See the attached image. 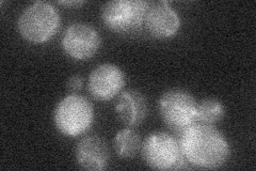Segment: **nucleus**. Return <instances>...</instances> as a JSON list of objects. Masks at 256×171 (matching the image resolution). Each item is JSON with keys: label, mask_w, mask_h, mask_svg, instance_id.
Instances as JSON below:
<instances>
[{"label": "nucleus", "mask_w": 256, "mask_h": 171, "mask_svg": "<svg viewBox=\"0 0 256 171\" xmlns=\"http://www.w3.org/2000/svg\"><path fill=\"white\" fill-rule=\"evenodd\" d=\"M144 24L148 34L159 40L171 39L182 27L180 14L166 0L148 3Z\"/></svg>", "instance_id": "obj_9"}, {"label": "nucleus", "mask_w": 256, "mask_h": 171, "mask_svg": "<svg viewBox=\"0 0 256 171\" xmlns=\"http://www.w3.org/2000/svg\"><path fill=\"white\" fill-rule=\"evenodd\" d=\"M198 103L185 89L166 90L158 101V112L164 123L173 132L182 134L196 122Z\"/></svg>", "instance_id": "obj_5"}, {"label": "nucleus", "mask_w": 256, "mask_h": 171, "mask_svg": "<svg viewBox=\"0 0 256 171\" xmlns=\"http://www.w3.org/2000/svg\"><path fill=\"white\" fill-rule=\"evenodd\" d=\"M144 162L154 170H178L185 164L180 139L166 132H154L148 135L141 144Z\"/></svg>", "instance_id": "obj_4"}, {"label": "nucleus", "mask_w": 256, "mask_h": 171, "mask_svg": "<svg viewBox=\"0 0 256 171\" xmlns=\"http://www.w3.org/2000/svg\"><path fill=\"white\" fill-rule=\"evenodd\" d=\"M60 5H63V6H68V7H78V6H82L84 5V2H59Z\"/></svg>", "instance_id": "obj_15"}, {"label": "nucleus", "mask_w": 256, "mask_h": 171, "mask_svg": "<svg viewBox=\"0 0 256 171\" xmlns=\"http://www.w3.org/2000/svg\"><path fill=\"white\" fill-rule=\"evenodd\" d=\"M148 8L144 0H112L102 7L100 19L116 34H134L144 24Z\"/></svg>", "instance_id": "obj_6"}, {"label": "nucleus", "mask_w": 256, "mask_h": 171, "mask_svg": "<svg viewBox=\"0 0 256 171\" xmlns=\"http://www.w3.org/2000/svg\"><path fill=\"white\" fill-rule=\"evenodd\" d=\"M84 84V79L82 75H79V74L72 75L66 81V90L70 94H77L82 89Z\"/></svg>", "instance_id": "obj_14"}, {"label": "nucleus", "mask_w": 256, "mask_h": 171, "mask_svg": "<svg viewBox=\"0 0 256 171\" xmlns=\"http://www.w3.org/2000/svg\"><path fill=\"white\" fill-rule=\"evenodd\" d=\"M116 115L126 127H137L148 116L150 106L146 96L136 89L120 93L116 106Z\"/></svg>", "instance_id": "obj_11"}, {"label": "nucleus", "mask_w": 256, "mask_h": 171, "mask_svg": "<svg viewBox=\"0 0 256 171\" xmlns=\"http://www.w3.org/2000/svg\"><path fill=\"white\" fill-rule=\"evenodd\" d=\"M61 26L58 10L45 2L29 5L20 13L18 29L20 37L31 44H43L52 39Z\"/></svg>", "instance_id": "obj_2"}, {"label": "nucleus", "mask_w": 256, "mask_h": 171, "mask_svg": "<svg viewBox=\"0 0 256 171\" xmlns=\"http://www.w3.org/2000/svg\"><path fill=\"white\" fill-rule=\"evenodd\" d=\"M226 106L214 97H206L198 103L196 122L203 124L214 125L219 123L226 116Z\"/></svg>", "instance_id": "obj_13"}, {"label": "nucleus", "mask_w": 256, "mask_h": 171, "mask_svg": "<svg viewBox=\"0 0 256 171\" xmlns=\"http://www.w3.org/2000/svg\"><path fill=\"white\" fill-rule=\"evenodd\" d=\"M78 166L89 171H102L108 167L110 152L106 140L98 135L84 136L75 146Z\"/></svg>", "instance_id": "obj_10"}, {"label": "nucleus", "mask_w": 256, "mask_h": 171, "mask_svg": "<svg viewBox=\"0 0 256 171\" xmlns=\"http://www.w3.org/2000/svg\"><path fill=\"white\" fill-rule=\"evenodd\" d=\"M126 84L123 70L114 63H102L96 67L89 76L88 89L95 100L108 102L122 92Z\"/></svg>", "instance_id": "obj_8"}, {"label": "nucleus", "mask_w": 256, "mask_h": 171, "mask_svg": "<svg viewBox=\"0 0 256 171\" xmlns=\"http://www.w3.org/2000/svg\"><path fill=\"white\" fill-rule=\"evenodd\" d=\"M62 48L70 58L75 60H88L98 54L102 39L90 24L77 22L66 28L62 37Z\"/></svg>", "instance_id": "obj_7"}, {"label": "nucleus", "mask_w": 256, "mask_h": 171, "mask_svg": "<svg viewBox=\"0 0 256 171\" xmlns=\"http://www.w3.org/2000/svg\"><path fill=\"white\" fill-rule=\"evenodd\" d=\"M141 135L134 127H126L118 132L114 139V149L120 158L130 159L141 150Z\"/></svg>", "instance_id": "obj_12"}, {"label": "nucleus", "mask_w": 256, "mask_h": 171, "mask_svg": "<svg viewBox=\"0 0 256 171\" xmlns=\"http://www.w3.org/2000/svg\"><path fill=\"white\" fill-rule=\"evenodd\" d=\"M94 122V107L86 96L68 94L54 110V123L58 132L66 137L84 134Z\"/></svg>", "instance_id": "obj_3"}, {"label": "nucleus", "mask_w": 256, "mask_h": 171, "mask_svg": "<svg viewBox=\"0 0 256 171\" xmlns=\"http://www.w3.org/2000/svg\"><path fill=\"white\" fill-rule=\"evenodd\" d=\"M180 136L184 157L196 168L218 169L230 156L228 139L214 125L196 122Z\"/></svg>", "instance_id": "obj_1"}]
</instances>
